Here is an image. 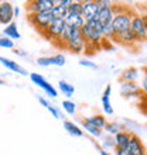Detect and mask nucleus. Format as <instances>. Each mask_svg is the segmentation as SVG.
<instances>
[{
    "instance_id": "nucleus-13",
    "label": "nucleus",
    "mask_w": 147,
    "mask_h": 155,
    "mask_svg": "<svg viewBox=\"0 0 147 155\" xmlns=\"http://www.w3.org/2000/svg\"><path fill=\"white\" fill-rule=\"evenodd\" d=\"M70 3H71V0H58V2H55V6L51 10L54 18L65 20L67 14H68V6H70Z\"/></svg>"
},
{
    "instance_id": "nucleus-23",
    "label": "nucleus",
    "mask_w": 147,
    "mask_h": 155,
    "mask_svg": "<svg viewBox=\"0 0 147 155\" xmlns=\"http://www.w3.org/2000/svg\"><path fill=\"white\" fill-rule=\"evenodd\" d=\"M103 130L106 131L109 135H112V137H115V135L118 134V133H120V131L123 130V127L119 124L118 121H108L106 126H105V128Z\"/></svg>"
},
{
    "instance_id": "nucleus-28",
    "label": "nucleus",
    "mask_w": 147,
    "mask_h": 155,
    "mask_svg": "<svg viewBox=\"0 0 147 155\" xmlns=\"http://www.w3.org/2000/svg\"><path fill=\"white\" fill-rule=\"evenodd\" d=\"M0 48L13 49L14 48V41H12L10 38H6V37H0Z\"/></svg>"
},
{
    "instance_id": "nucleus-4",
    "label": "nucleus",
    "mask_w": 147,
    "mask_h": 155,
    "mask_svg": "<svg viewBox=\"0 0 147 155\" xmlns=\"http://www.w3.org/2000/svg\"><path fill=\"white\" fill-rule=\"evenodd\" d=\"M130 30L133 35L136 37L137 42H144L147 41V30L143 24V20H142V16L139 13H133L130 20Z\"/></svg>"
},
{
    "instance_id": "nucleus-10",
    "label": "nucleus",
    "mask_w": 147,
    "mask_h": 155,
    "mask_svg": "<svg viewBox=\"0 0 147 155\" xmlns=\"http://www.w3.org/2000/svg\"><path fill=\"white\" fill-rule=\"evenodd\" d=\"M126 150L130 152V155H147V150L144 147L143 141L136 134H132V138L129 141V145H127Z\"/></svg>"
},
{
    "instance_id": "nucleus-7",
    "label": "nucleus",
    "mask_w": 147,
    "mask_h": 155,
    "mask_svg": "<svg viewBox=\"0 0 147 155\" xmlns=\"http://www.w3.org/2000/svg\"><path fill=\"white\" fill-rule=\"evenodd\" d=\"M99 3H101V12H99L96 20L102 25L112 24V20L115 17V12H113V7H112L113 3L112 2H106V0H101Z\"/></svg>"
},
{
    "instance_id": "nucleus-8",
    "label": "nucleus",
    "mask_w": 147,
    "mask_h": 155,
    "mask_svg": "<svg viewBox=\"0 0 147 155\" xmlns=\"http://www.w3.org/2000/svg\"><path fill=\"white\" fill-rule=\"evenodd\" d=\"M120 94L123 97H127V99L137 97L139 100L144 96L137 83H126V82H120Z\"/></svg>"
},
{
    "instance_id": "nucleus-36",
    "label": "nucleus",
    "mask_w": 147,
    "mask_h": 155,
    "mask_svg": "<svg viewBox=\"0 0 147 155\" xmlns=\"http://www.w3.org/2000/svg\"><path fill=\"white\" fill-rule=\"evenodd\" d=\"M96 148H98V151H99V154H101V155H110L109 152H108L106 150H103L102 147H99V145H96Z\"/></svg>"
},
{
    "instance_id": "nucleus-11",
    "label": "nucleus",
    "mask_w": 147,
    "mask_h": 155,
    "mask_svg": "<svg viewBox=\"0 0 147 155\" xmlns=\"http://www.w3.org/2000/svg\"><path fill=\"white\" fill-rule=\"evenodd\" d=\"M13 4L10 2H0V25H9L13 23Z\"/></svg>"
},
{
    "instance_id": "nucleus-22",
    "label": "nucleus",
    "mask_w": 147,
    "mask_h": 155,
    "mask_svg": "<svg viewBox=\"0 0 147 155\" xmlns=\"http://www.w3.org/2000/svg\"><path fill=\"white\" fill-rule=\"evenodd\" d=\"M64 128L67 130L68 134L74 135V137H82V134H84V130H81L77 124H74L72 121H68V120L64 121Z\"/></svg>"
},
{
    "instance_id": "nucleus-32",
    "label": "nucleus",
    "mask_w": 147,
    "mask_h": 155,
    "mask_svg": "<svg viewBox=\"0 0 147 155\" xmlns=\"http://www.w3.org/2000/svg\"><path fill=\"white\" fill-rule=\"evenodd\" d=\"M79 65L81 66H88V68H92V69H96L98 66L95 65L94 62H91V61H85V59H82L81 62H79Z\"/></svg>"
},
{
    "instance_id": "nucleus-37",
    "label": "nucleus",
    "mask_w": 147,
    "mask_h": 155,
    "mask_svg": "<svg viewBox=\"0 0 147 155\" xmlns=\"http://www.w3.org/2000/svg\"><path fill=\"white\" fill-rule=\"evenodd\" d=\"M38 102H40V103H41V104H43V106H44V107H48V106H50V103L47 102V100H45L44 97H38Z\"/></svg>"
},
{
    "instance_id": "nucleus-20",
    "label": "nucleus",
    "mask_w": 147,
    "mask_h": 155,
    "mask_svg": "<svg viewBox=\"0 0 147 155\" xmlns=\"http://www.w3.org/2000/svg\"><path fill=\"white\" fill-rule=\"evenodd\" d=\"M84 120H85L86 123L92 124V126H95L96 128H99V130H103L108 123L106 117L103 114H94V116H89V117H85Z\"/></svg>"
},
{
    "instance_id": "nucleus-35",
    "label": "nucleus",
    "mask_w": 147,
    "mask_h": 155,
    "mask_svg": "<svg viewBox=\"0 0 147 155\" xmlns=\"http://www.w3.org/2000/svg\"><path fill=\"white\" fill-rule=\"evenodd\" d=\"M140 16H142V20H143V24H144V27H146V30H147V12L142 13Z\"/></svg>"
},
{
    "instance_id": "nucleus-19",
    "label": "nucleus",
    "mask_w": 147,
    "mask_h": 155,
    "mask_svg": "<svg viewBox=\"0 0 147 155\" xmlns=\"http://www.w3.org/2000/svg\"><path fill=\"white\" fill-rule=\"evenodd\" d=\"M0 62H2V65L3 66H6L7 69H10V71H13V72H17V74H20V75H23V76H27V71L26 69H23L17 62H14V61H12V59H9V58H4V57H0Z\"/></svg>"
},
{
    "instance_id": "nucleus-14",
    "label": "nucleus",
    "mask_w": 147,
    "mask_h": 155,
    "mask_svg": "<svg viewBox=\"0 0 147 155\" xmlns=\"http://www.w3.org/2000/svg\"><path fill=\"white\" fill-rule=\"evenodd\" d=\"M140 78V69L135 68V66H130V68H126L120 72V76H119V81L120 82H126V83H137Z\"/></svg>"
},
{
    "instance_id": "nucleus-38",
    "label": "nucleus",
    "mask_w": 147,
    "mask_h": 155,
    "mask_svg": "<svg viewBox=\"0 0 147 155\" xmlns=\"http://www.w3.org/2000/svg\"><path fill=\"white\" fill-rule=\"evenodd\" d=\"M20 14V8L19 7H13V16H19Z\"/></svg>"
},
{
    "instance_id": "nucleus-16",
    "label": "nucleus",
    "mask_w": 147,
    "mask_h": 155,
    "mask_svg": "<svg viewBox=\"0 0 147 155\" xmlns=\"http://www.w3.org/2000/svg\"><path fill=\"white\" fill-rule=\"evenodd\" d=\"M132 134L133 133H130V131L127 130H122L120 133H118V134L115 135V150L116 148H119V150H125V148H127V145H129V141H130L132 138Z\"/></svg>"
},
{
    "instance_id": "nucleus-3",
    "label": "nucleus",
    "mask_w": 147,
    "mask_h": 155,
    "mask_svg": "<svg viewBox=\"0 0 147 155\" xmlns=\"http://www.w3.org/2000/svg\"><path fill=\"white\" fill-rule=\"evenodd\" d=\"M27 18H29L30 23H31L38 31H41V33H43V31L51 24V21L54 20L51 10L41 12V13H34V14H29Z\"/></svg>"
},
{
    "instance_id": "nucleus-1",
    "label": "nucleus",
    "mask_w": 147,
    "mask_h": 155,
    "mask_svg": "<svg viewBox=\"0 0 147 155\" xmlns=\"http://www.w3.org/2000/svg\"><path fill=\"white\" fill-rule=\"evenodd\" d=\"M82 37L86 42V49L92 48H99L101 45L105 42L102 37V24L98 20H92V21H86L84 27L81 28Z\"/></svg>"
},
{
    "instance_id": "nucleus-34",
    "label": "nucleus",
    "mask_w": 147,
    "mask_h": 155,
    "mask_svg": "<svg viewBox=\"0 0 147 155\" xmlns=\"http://www.w3.org/2000/svg\"><path fill=\"white\" fill-rule=\"evenodd\" d=\"M115 155H130V152L127 151L126 148H125V150H119V148H116V150H115Z\"/></svg>"
},
{
    "instance_id": "nucleus-30",
    "label": "nucleus",
    "mask_w": 147,
    "mask_h": 155,
    "mask_svg": "<svg viewBox=\"0 0 147 155\" xmlns=\"http://www.w3.org/2000/svg\"><path fill=\"white\" fill-rule=\"evenodd\" d=\"M139 107H140V111H142L144 116H147V96H143V97L140 99Z\"/></svg>"
},
{
    "instance_id": "nucleus-39",
    "label": "nucleus",
    "mask_w": 147,
    "mask_h": 155,
    "mask_svg": "<svg viewBox=\"0 0 147 155\" xmlns=\"http://www.w3.org/2000/svg\"><path fill=\"white\" fill-rule=\"evenodd\" d=\"M14 54H17V55H21V57H26V54L23 52L21 49H16V51H14Z\"/></svg>"
},
{
    "instance_id": "nucleus-40",
    "label": "nucleus",
    "mask_w": 147,
    "mask_h": 155,
    "mask_svg": "<svg viewBox=\"0 0 147 155\" xmlns=\"http://www.w3.org/2000/svg\"><path fill=\"white\" fill-rule=\"evenodd\" d=\"M0 85H4V81H3V79H0Z\"/></svg>"
},
{
    "instance_id": "nucleus-27",
    "label": "nucleus",
    "mask_w": 147,
    "mask_h": 155,
    "mask_svg": "<svg viewBox=\"0 0 147 155\" xmlns=\"http://www.w3.org/2000/svg\"><path fill=\"white\" fill-rule=\"evenodd\" d=\"M68 13H81L82 14V2L78 0H71L70 6H68Z\"/></svg>"
},
{
    "instance_id": "nucleus-12",
    "label": "nucleus",
    "mask_w": 147,
    "mask_h": 155,
    "mask_svg": "<svg viewBox=\"0 0 147 155\" xmlns=\"http://www.w3.org/2000/svg\"><path fill=\"white\" fill-rule=\"evenodd\" d=\"M37 64L40 66H64L65 57L62 54H57L54 57H41L37 59Z\"/></svg>"
},
{
    "instance_id": "nucleus-9",
    "label": "nucleus",
    "mask_w": 147,
    "mask_h": 155,
    "mask_svg": "<svg viewBox=\"0 0 147 155\" xmlns=\"http://www.w3.org/2000/svg\"><path fill=\"white\" fill-rule=\"evenodd\" d=\"M30 79H31V82L34 85L40 86L48 96H51V97H57L58 96V92L55 90V87L53 85H50L48 82L44 79V76H41L40 74H30Z\"/></svg>"
},
{
    "instance_id": "nucleus-29",
    "label": "nucleus",
    "mask_w": 147,
    "mask_h": 155,
    "mask_svg": "<svg viewBox=\"0 0 147 155\" xmlns=\"http://www.w3.org/2000/svg\"><path fill=\"white\" fill-rule=\"evenodd\" d=\"M140 89L143 92L144 96H147V66L143 68V78H142V85H140Z\"/></svg>"
},
{
    "instance_id": "nucleus-2",
    "label": "nucleus",
    "mask_w": 147,
    "mask_h": 155,
    "mask_svg": "<svg viewBox=\"0 0 147 155\" xmlns=\"http://www.w3.org/2000/svg\"><path fill=\"white\" fill-rule=\"evenodd\" d=\"M65 28H67L65 21L58 20V18H54V20L51 21V24H50L41 34H43L47 40L55 42V41H58L60 38L62 37V34L65 33Z\"/></svg>"
},
{
    "instance_id": "nucleus-15",
    "label": "nucleus",
    "mask_w": 147,
    "mask_h": 155,
    "mask_svg": "<svg viewBox=\"0 0 147 155\" xmlns=\"http://www.w3.org/2000/svg\"><path fill=\"white\" fill-rule=\"evenodd\" d=\"M64 21H65L67 27H72V28H78V30H81L84 27V24H85V20H84L81 13H68Z\"/></svg>"
},
{
    "instance_id": "nucleus-17",
    "label": "nucleus",
    "mask_w": 147,
    "mask_h": 155,
    "mask_svg": "<svg viewBox=\"0 0 147 155\" xmlns=\"http://www.w3.org/2000/svg\"><path fill=\"white\" fill-rule=\"evenodd\" d=\"M115 41L122 45H126V47H135V45L137 44V40H136V37L133 35L130 28L127 30V31H125V33L119 34L118 37L115 38Z\"/></svg>"
},
{
    "instance_id": "nucleus-31",
    "label": "nucleus",
    "mask_w": 147,
    "mask_h": 155,
    "mask_svg": "<svg viewBox=\"0 0 147 155\" xmlns=\"http://www.w3.org/2000/svg\"><path fill=\"white\" fill-rule=\"evenodd\" d=\"M103 150H106V148H113L115 150V138L110 135V137H106L105 141H103Z\"/></svg>"
},
{
    "instance_id": "nucleus-5",
    "label": "nucleus",
    "mask_w": 147,
    "mask_h": 155,
    "mask_svg": "<svg viewBox=\"0 0 147 155\" xmlns=\"http://www.w3.org/2000/svg\"><path fill=\"white\" fill-rule=\"evenodd\" d=\"M101 12V3L95 0H85L82 2V17L86 21H92L98 18V14Z\"/></svg>"
},
{
    "instance_id": "nucleus-18",
    "label": "nucleus",
    "mask_w": 147,
    "mask_h": 155,
    "mask_svg": "<svg viewBox=\"0 0 147 155\" xmlns=\"http://www.w3.org/2000/svg\"><path fill=\"white\" fill-rule=\"evenodd\" d=\"M110 93H112V86L108 85V87L105 89L102 94V107L105 114L112 116L113 114V107H112V103H110Z\"/></svg>"
},
{
    "instance_id": "nucleus-6",
    "label": "nucleus",
    "mask_w": 147,
    "mask_h": 155,
    "mask_svg": "<svg viewBox=\"0 0 147 155\" xmlns=\"http://www.w3.org/2000/svg\"><path fill=\"white\" fill-rule=\"evenodd\" d=\"M54 6H55V0H33L26 3V10L29 14H34V13L53 10Z\"/></svg>"
},
{
    "instance_id": "nucleus-26",
    "label": "nucleus",
    "mask_w": 147,
    "mask_h": 155,
    "mask_svg": "<svg viewBox=\"0 0 147 155\" xmlns=\"http://www.w3.org/2000/svg\"><path fill=\"white\" fill-rule=\"evenodd\" d=\"M62 109L71 116H74L77 113V104L74 102H71V100H64V102H62Z\"/></svg>"
},
{
    "instance_id": "nucleus-24",
    "label": "nucleus",
    "mask_w": 147,
    "mask_h": 155,
    "mask_svg": "<svg viewBox=\"0 0 147 155\" xmlns=\"http://www.w3.org/2000/svg\"><path fill=\"white\" fill-rule=\"evenodd\" d=\"M58 86H60V90L65 94L67 97H71V96L75 93L74 85H71V83H68V82H65V81H60L58 82Z\"/></svg>"
},
{
    "instance_id": "nucleus-33",
    "label": "nucleus",
    "mask_w": 147,
    "mask_h": 155,
    "mask_svg": "<svg viewBox=\"0 0 147 155\" xmlns=\"http://www.w3.org/2000/svg\"><path fill=\"white\" fill-rule=\"evenodd\" d=\"M47 110H48L50 113H51V114H53L55 118H60V113H58V110H57V109H55L54 106H51V104H50V106L47 107Z\"/></svg>"
},
{
    "instance_id": "nucleus-21",
    "label": "nucleus",
    "mask_w": 147,
    "mask_h": 155,
    "mask_svg": "<svg viewBox=\"0 0 147 155\" xmlns=\"http://www.w3.org/2000/svg\"><path fill=\"white\" fill-rule=\"evenodd\" d=\"M3 34L6 38H10V40H20V33L17 30V24L16 23H10L9 25H6V28L3 30Z\"/></svg>"
},
{
    "instance_id": "nucleus-25",
    "label": "nucleus",
    "mask_w": 147,
    "mask_h": 155,
    "mask_svg": "<svg viewBox=\"0 0 147 155\" xmlns=\"http://www.w3.org/2000/svg\"><path fill=\"white\" fill-rule=\"evenodd\" d=\"M82 128H84L86 133H89L91 135L96 137V138H99V137L102 135V130H99V128H96L95 126H92V124H89V123H86L85 120H82Z\"/></svg>"
}]
</instances>
